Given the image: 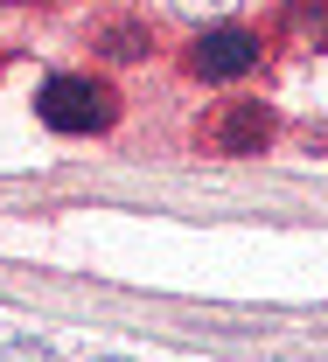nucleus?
Listing matches in <instances>:
<instances>
[{
  "label": "nucleus",
  "mask_w": 328,
  "mask_h": 362,
  "mask_svg": "<svg viewBox=\"0 0 328 362\" xmlns=\"http://www.w3.org/2000/svg\"><path fill=\"white\" fill-rule=\"evenodd\" d=\"M35 119L49 133H105L112 126V90L98 77H49L35 90Z\"/></svg>",
  "instance_id": "obj_1"
},
{
  "label": "nucleus",
  "mask_w": 328,
  "mask_h": 362,
  "mask_svg": "<svg viewBox=\"0 0 328 362\" xmlns=\"http://www.w3.org/2000/svg\"><path fill=\"white\" fill-rule=\"evenodd\" d=\"M188 70L203 84H231L244 70H259V35L251 28H203L196 49H188Z\"/></svg>",
  "instance_id": "obj_2"
},
{
  "label": "nucleus",
  "mask_w": 328,
  "mask_h": 362,
  "mask_svg": "<svg viewBox=\"0 0 328 362\" xmlns=\"http://www.w3.org/2000/svg\"><path fill=\"white\" fill-rule=\"evenodd\" d=\"M224 146H231V153H244V146H259V139H266V112H259V105H237L231 119H224Z\"/></svg>",
  "instance_id": "obj_3"
},
{
  "label": "nucleus",
  "mask_w": 328,
  "mask_h": 362,
  "mask_svg": "<svg viewBox=\"0 0 328 362\" xmlns=\"http://www.w3.org/2000/svg\"><path fill=\"white\" fill-rule=\"evenodd\" d=\"M182 14H203V7H231V0H175Z\"/></svg>",
  "instance_id": "obj_4"
},
{
  "label": "nucleus",
  "mask_w": 328,
  "mask_h": 362,
  "mask_svg": "<svg viewBox=\"0 0 328 362\" xmlns=\"http://www.w3.org/2000/svg\"><path fill=\"white\" fill-rule=\"evenodd\" d=\"M91 362H126V356H91Z\"/></svg>",
  "instance_id": "obj_5"
}]
</instances>
